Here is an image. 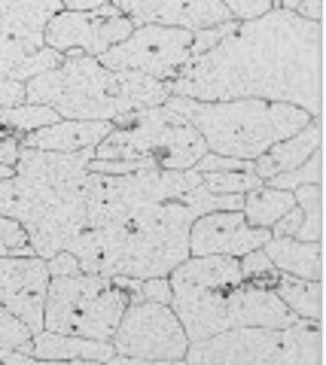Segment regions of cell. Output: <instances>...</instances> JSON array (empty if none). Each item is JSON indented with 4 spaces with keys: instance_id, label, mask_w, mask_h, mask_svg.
Listing matches in <instances>:
<instances>
[{
    "instance_id": "28",
    "label": "cell",
    "mask_w": 326,
    "mask_h": 365,
    "mask_svg": "<svg viewBox=\"0 0 326 365\" xmlns=\"http://www.w3.org/2000/svg\"><path fill=\"white\" fill-rule=\"evenodd\" d=\"M0 347H16L31 353V329L21 317H16L9 307L0 304Z\"/></svg>"
},
{
    "instance_id": "27",
    "label": "cell",
    "mask_w": 326,
    "mask_h": 365,
    "mask_svg": "<svg viewBox=\"0 0 326 365\" xmlns=\"http://www.w3.org/2000/svg\"><path fill=\"white\" fill-rule=\"evenodd\" d=\"M238 268H241V277L244 280H250L253 287H265V289H272L275 280L280 277V271L275 268V262L268 259L263 250H253V253L241 256L238 259Z\"/></svg>"
},
{
    "instance_id": "33",
    "label": "cell",
    "mask_w": 326,
    "mask_h": 365,
    "mask_svg": "<svg viewBox=\"0 0 326 365\" xmlns=\"http://www.w3.org/2000/svg\"><path fill=\"white\" fill-rule=\"evenodd\" d=\"M25 104V83L0 79V107H21Z\"/></svg>"
},
{
    "instance_id": "8",
    "label": "cell",
    "mask_w": 326,
    "mask_h": 365,
    "mask_svg": "<svg viewBox=\"0 0 326 365\" xmlns=\"http://www.w3.org/2000/svg\"><path fill=\"white\" fill-rule=\"evenodd\" d=\"M113 125L116 128L107 134V140L95 146V158H101V162L147 158V162L165 170H189L208 153L201 134L165 104L126 113Z\"/></svg>"
},
{
    "instance_id": "1",
    "label": "cell",
    "mask_w": 326,
    "mask_h": 365,
    "mask_svg": "<svg viewBox=\"0 0 326 365\" xmlns=\"http://www.w3.org/2000/svg\"><path fill=\"white\" fill-rule=\"evenodd\" d=\"M323 25L287 9H272L253 21H238L232 37L193 61L165 88L171 98L268 101L323 116Z\"/></svg>"
},
{
    "instance_id": "19",
    "label": "cell",
    "mask_w": 326,
    "mask_h": 365,
    "mask_svg": "<svg viewBox=\"0 0 326 365\" xmlns=\"http://www.w3.org/2000/svg\"><path fill=\"white\" fill-rule=\"evenodd\" d=\"M323 146V116L311 119L305 128L296 131L293 137L275 143L272 150H265L260 158L253 162V174L260 180H272L277 174H287V170L299 168L308 155H314Z\"/></svg>"
},
{
    "instance_id": "20",
    "label": "cell",
    "mask_w": 326,
    "mask_h": 365,
    "mask_svg": "<svg viewBox=\"0 0 326 365\" xmlns=\"http://www.w3.org/2000/svg\"><path fill=\"white\" fill-rule=\"evenodd\" d=\"M263 253L275 262L277 271L293 274L302 280H323V244L320 241H299L293 235L268 237Z\"/></svg>"
},
{
    "instance_id": "24",
    "label": "cell",
    "mask_w": 326,
    "mask_h": 365,
    "mask_svg": "<svg viewBox=\"0 0 326 365\" xmlns=\"http://www.w3.org/2000/svg\"><path fill=\"white\" fill-rule=\"evenodd\" d=\"M61 116L49 107H0V137H25L28 131L46 128V125H55Z\"/></svg>"
},
{
    "instance_id": "6",
    "label": "cell",
    "mask_w": 326,
    "mask_h": 365,
    "mask_svg": "<svg viewBox=\"0 0 326 365\" xmlns=\"http://www.w3.org/2000/svg\"><path fill=\"white\" fill-rule=\"evenodd\" d=\"M171 307L183 323L189 341H205L238 326L284 329L302 319L277 299L275 289L253 287V283H238L226 289H198L171 283Z\"/></svg>"
},
{
    "instance_id": "31",
    "label": "cell",
    "mask_w": 326,
    "mask_h": 365,
    "mask_svg": "<svg viewBox=\"0 0 326 365\" xmlns=\"http://www.w3.org/2000/svg\"><path fill=\"white\" fill-rule=\"evenodd\" d=\"M138 299L159 302V304H171V283H168V277H150V280H141V292H138Z\"/></svg>"
},
{
    "instance_id": "36",
    "label": "cell",
    "mask_w": 326,
    "mask_h": 365,
    "mask_svg": "<svg viewBox=\"0 0 326 365\" xmlns=\"http://www.w3.org/2000/svg\"><path fill=\"white\" fill-rule=\"evenodd\" d=\"M9 177H16V168H9V165H0V180H9Z\"/></svg>"
},
{
    "instance_id": "3",
    "label": "cell",
    "mask_w": 326,
    "mask_h": 365,
    "mask_svg": "<svg viewBox=\"0 0 326 365\" xmlns=\"http://www.w3.org/2000/svg\"><path fill=\"white\" fill-rule=\"evenodd\" d=\"M195 213L180 201L143 204L104 225L86 228L67 253L80 259L86 274L101 277H168L189 259V228Z\"/></svg>"
},
{
    "instance_id": "14",
    "label": "cell",
    "mask_w": 326,
    "mask_h": 365,
    "mask_svg": "<svg viewBox=\"0 0 326 365\" xmlns=\"http://www.w3.org/2000/svg\"><path fill=\"white\" fill-rule=\"evenodd\" d=\"M49 265L43 256H0V304L21 317L31 335L43 332Z\"/></svg>"
},
{
    "instance_id": "2",
    "label": "cell",
    "mask_w": 326,
    "mask_h": 365,
    "mask_svg": "<svg viewBox=\"0 0 326 365\" xmlns=\"http://www.w3.org/2000/svg\"><path fill=\"white\" fill-rule=\"evenodd\" d=\"M95 150L46 153L21 146L16 177L0 180V216L25 225L34 253L49 259L67 253L88 228V162Z\"/></svg>"
},
{
    "instance_id": "12",
    "label": "cell",
    "mask_w": 326,
    "mask_h": 365,
    "mask_svg": "<svg viewBox=\"0 0 326 365\" xmlns=\"http://www.w3.org/2000/svg\"><path fill=\"white\" fill-rule=\"evenodd\" d=\"M189 49H193V34L189 31L141 25L134 28L126 43L113 46L98 61L107 71H134L168 86L189 67Z\"/></svg>"
},
{
    "instance_id": "23",
    "label": "cell",
    "mask_w": 326,
    "mask_h": 365,
    "mask_svg": "<svg viewBox=\"0 0 326 365\" xmlns=\"http://www.w3.org/2000/svg\"><path fill=\"white\" fill-rule=\"evenodd\" d=\"M296 207V195L287 189H272V186H260L244 195V220L253 228H272L280 216L290 213Z\"/></svg>"
},
{
    "instance_id": "11",
    "label": "cell",
    "mask_w": 326,
    "mask_h": 365,
    "mask_svg": "<svg viewBox=\"0 0 326 365\" xmlns=\"http://www.w3.org/2000/svg\"><path fill=\"white\" fill-rule=\"evenodd\" d=\"M113 350L131 362H183L189 338L171 304L128 302L113 332Z\"/></svg>"
},
{
    "instance_id": "7",
    "label": "cell",
    "mask_w": 326,
    "mask_h": 365,
    "mask_svg": "<svg viewBox=\"0 0 326 365\" xmlns=\"http://www.w3.org/2000/svg\"><path fill=\"white\" fill-rule=\"evenodd\" d=\"M189 365H323V329L299 319L284 329L238 326L205 341H189Z\"/></svg>"
},
{
    "instance_id": "25",
    "label": "cell",
    "mask_w": 326,
    "mask_h": 365,
    "mask_svg": "<svg viewBox=\"0 0 326 365\" xmlns=\"http://www.w3.org/2000/svg\"><path fill=\"white\" fill-rule=\"evenodd\" d=\"M265 186L287 189V192H293L299 186H323V146L314 155H308L299 168L287 170V174H277L272 180H265Z\"/></svg>"
},
{
    "instance_id": "9",
    "label": "cell",
    "mask_w": 326,
    "mask_h": 365,
    "mask_svg": "<svg viewBox=\"0 0 326 365\" xmlns=\"http://www.w3.org/2000/svg\"><path fill=\"white\" fill-rule=\"evenodd\" d=\"M128 302L131 295L119 289L113 277L86 271L49 277L46 304H43V329L61 335L110 341Z\"/></svg>"
},
{
    "instance_id": "29",
    "label": "cell",
    "mask_w": 326,
    "mask_h": 365,
    "mask_svg": "<svg viewBox=\"0 0 326 365\" xmlns=\"http://www.w3.org/2000/svg\"><path fill=\"white\" fill-rule=\"evenodd\" d=\"M21 247H31L25 225L9 220V216H0V253L9 256V250H21Z\"/></svg>"
},
{
    "instance_id": "21",
    "label": "cell",
    "mask_w": 326,
    "mask_h": 365,
    "mask_svg": "<svg viewBox=\"0 0 326 365\" xmlns=\"http://www.w3.org/2000/svg\"><path fill=\"white\" fill-rule=\"evenodd\" d=\"M168 283H183L198 289H226L244 283L235 256H189L168 274Z\"/></svg>"
},
{
    "instance_id": "10",
    "label": "cell",
    "mask_w": 326,
    "mask_h": 365,
    "mask_svg": "<svg viewBox=\"0 0 326 365\" xmlns=\"http://www.w3.org/2000/svg\"><path fill=\"white\" fill-rule=\"evenodd\" d=\"M61 0H0V79L31 83L61 67L67 55L46 46V25Z\"/></svg>"
},
{
    "instance_id": "18",
    "label": "cell",
    "mask_w": 326,
    "mask_h": 365,
    "mask_svg": "<svg viewBox=\"0 0 326 365\" xmlns=\"http://www.w3.org/2000/svg\"><path fill=\"white\" fill-rule=\"evenodd\" d=\"M31 356L37 362H110L113 356V341H98L83 335H61V332H43L31 335Z\"/></svg>"
},
{
    "instance_id": "34",
    "label": "cell",
    "mask_w": 326,
    "mask_h": 365,
    "mask_svg": "<svg viewBox=\"0 0 326 365\" xmlns=\"http://www.w3.org/2000/svg\"><path fill=\"white\" fill-rule=\"evenodd\" d=\"M21 153V137H0V165L16 168Z\"/></svg>"
},
{
    "instance_id": "5",
    "label": "cell",
    "mask_w": 326,
    "mask_h": 365,
    "mask_svg": "<svg viewBox=\"0 0 326 365\" xmlns=\"http://www.w3.org/2000/svg\"><path fill=\"white\" fill-rule=\"evenodd\" d=\"M168 110L183 116L201 134L208 153L256 162L275 143L293 137L311 122V116L290 104H268V101L244 98V101H205L193 98H168Z\"/></svg>"
},
{
    "instance_id": "16",
    "label": "cell",
    "mask_w": 326,
    "mask_h": 365,
    "mask_svg": "<svg viewBox=\"0 0 326 365\" xmlns=\"http://www.w3.org/2000/svg\"><path fill=\"white\" fill-rule=\"evenodd\" d=\"M113 6L119 16L131 13L128 19L134 21V28L162 25L198 34L232 21L226 0H116Z\"/></svg>"
},
{
    "instance_id": "30",
    "label": "cell",
    "mask_w": 326,
    "mask_h": 365,
    "mask_svg": "<svg viewBox=\"0 0 326 365\" xmlns=\"http://www.w3.org/2000/svg\"><path fill=\"white\" fill-rule=\"evenodd\" d=\"M232 21H253L275 9V0H226Z\"/></svg>"
},
{
    "instance_id": "17",
    "label": "cell",
    "mask_w": 326,
    "mask_h": 365,
    "mask_svg": "<svg viewBox=\"0 0 326 365\" xmlns=\"http://www.w3.org/2000/svg\"><path fill=\"white\" fill-rule=\"evenodd\" d=\"M113 122H73V119H58L46 128L28 131L21 137L25 150H46V153H83L95 150L98 143L107 140V134L113 131Z\"/></svg>"
},
{
    "instance_id": "22",
    "label": "cell",
    "mask_w": 326,
    "mask_h": 365,
    "mask_svg": "<svg viewBox=\"0 0 326 365\" xmlns=\"http://www.w3.org/2000/svg\"><path fill=\"white\" fill-rule=\"evenodd\" d=\"M272 289L296 317L311 319V323H323V280H302L280 271Z\"/></svg>"
},
{
    "instance_id": "13",
    "label": "cell",
    "mask_w": 326,
    "mask_h": 365,
    "mask_svg": "<svg viewBox=\"0 0 326 365\" xmlns=\"http://www.w3.org/2000/svg\"><path fill=\"white\" fill-rule=\"evenodd\" d=\"M134 34V21L128 16L104 19L101 13H71L61 9L46 25V46L55 52L80 49L88 58H101L113 46L126 43Z\"/></svg>"
},
{
    "instance_id": "4",
    "label": "cell",
    "mask_w": 326,
    "mask_h": 365,
    "mask_svg": "<svg viewBox=\"0 0 326 365\" xmlns=\"http://www.w3.org/2000/svg\"><path fill=\"white\" fill-rule=\"evenodd\" d=\"M168 98V88L156 79L134 71H107L88 55H67L61 67L25 83V104L49 107L73 122H116L126 113L162 107Z\"/></svg>"
},
{
    "instance_id": "26",
    "label": "cell",
    "mask_w": 326,
    "mask_h": 365,
    "mask_svg": "<svg viewBox=\"0 0 326 365\" xmlns=\"http://www.w3.org/2000/svg\"><path fill=\"white\" fill-rule=\"evenodd\" d=\"M201 180L213 195H247V192L265 186V180L247 174V170H217V174H201Z\"/></svg>"
},
{
    "instance_id": "32",
    "label": "cell",
    "mask_w": 326,
    "mask_h": 365,
    "mask_svg": "<svg viewBox=\"0 0 326 365\" xmlns=\"http://www.w3.org/2000/svg\"><path fill=\"white\" fill-rule=\"evenodd\" d=\"M46 265H49V277H64V274L83 271L80 268V259H76L73 253H55V256L46 259Z\"/></svg>"
},
{
    "instance_id": "15",
    "label": "cell",
    "mask_w": 326,
    "mask_h": 365,
    "mask_svg": "<svg viewBox=\"0 0 326 365\" xmlns=\"http://www.w3.org/2000/svg\"><path fill=\"white\" fill-rule=\"evenodd\" d=\"M272 228H253L241 210H217L195 216L189 228V256H235L263 250Z\"/></svg>"
},
{
    "instance_id": "35",
    "label": "cell",
    "mask_w": 326,
    "mask_h": 365,
    "mask_svg": "<svg viewBox=\"0 0 326 365\" xmlns=\"http://www.w3.org/2000/svg\"><path fill=\"white\" fill-rule=\"evenodd\" d=\"M37 362L25 350H16V347H0V365H31Z\"/></svg>"
}]
</instances>
